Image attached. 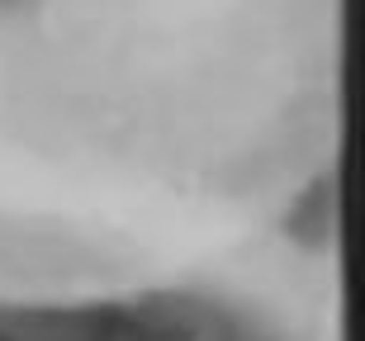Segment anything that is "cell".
I'll return each instance as SVG.
<instances>
[{
    "label": "cell",
    "mask_w": 365,
    "mask_h": 341,
    "mask_svg": "<svg viewBox=\"0 0 365 341\" xmlns=\"http://www.w3.org/2000/svg\"><path fill=\"white\" fill-rule=\"evenodd\" d=\"M337 0H0V308L176 289L332 152Z\"/></svg>",
    "instance_id": "cell-1"
}]
</instances>
